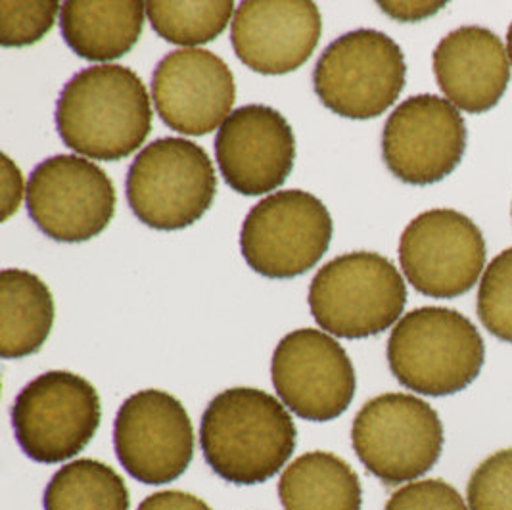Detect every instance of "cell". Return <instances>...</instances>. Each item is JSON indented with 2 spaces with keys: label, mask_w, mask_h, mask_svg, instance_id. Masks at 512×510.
Instances as JSON below:
<instances>
[{
  "label": "cell",
  "mask_w": 512,
  "mask_h": 510,
  "mask_svg": "<svg viewBox=\"0 0 512 510\" xmlns=\"http://www.w3.org/2000/svg\"><path fill=\"white\" fill-rule=\"evenodd\" d=\"M279 497L284 510H361L363 487L344 459L311 451L286 466Z\"/></svg>",
  "instance_id": "obj_21"
},
{
  "label": "cell",
  "mask_w": 512,
  "mask_h": 510,
  "mask_svg": "<svg viewBox=\"0 0 512 510\" xmlns=\"http://www.w3.org/2000/svg\"><path fill=\"white\" fill-rule=\"evenodd\" d=\"M378 6L396 22H422L438 14L445 2H378Z\"/></svg>",
  "instance_id": "obj_30"
},
{
  "label": "cell",
  "mask_w": 512,
  "mask_h": 510,
  "mask_svg": "<svg viewBox=\"0 0 512 510\" xmlns=\"http://www.w3.org/2000/svg\"><path fill=\"white\" fill-rule=\"evenodd\" d=\"M405 303L401 273L388 257L374 252L334 257L309 286V309L317 325L346 340L371 338L397 325Z\"/></svg>",
  "instance_id": "obj_4"
},
{
  "label": "cell",
  "mask_w": 512,
  "mask_h": 510,
  "mask_svg": "<svg viewBox=\"0 0 512 510\" xmlns=\"http://www.w3.org/2000/svg\"><path fill=\"white\" fill-rule=\"evenodd\" d=\"M353 451L386 486L417 482L443 451V424L417 395L384 394L365 403L351 428Z\"/></svg>",
  "instance_id": "obj_6"
},
{
  "label": "cell",
  "mask_w": 512,
  "mask_h": 510,
  "mask_svg": "<svg viewBox=\"0 0 512 510\" xmlns=\"http://www.w3.org/2000/svg\"><path fill=\"white\" fill-rule=\"evenodd\" d=\"M384 510H470L465 497L443 480H419L399 487Z\"/></svg>",
  "instance_id": "obj_27"
},
{
  "label": "cell",
  "mask_w": 512,
  "mask_h": 510,
  "mask_svg": "<svg viewBox=\"0 0 512 510\" xmlns=\"http://www.w3.org/2000/svg\"><path fill=\"white\" fill-rule=\"evenodd\" d=\"M465 119L436 94H419L390 114L382 135V156L392 175L407 185L440 183L463 160Z\"/></svg>",
  "instance_id": "obj_14"
},
{
  "label": "cell",
  "mask_w": 512,
  "mask_h": 510,
  "mask_svg": "<svg viewBox=\"0 0 512 510\" xmlns=\"http://www.w3.org/2000/svg\"><path fill=\"white\" fill-rule=\"evenodd\" d=\"M25 202L39 231L75 244L106 231L116 213V186L91 160L60 154L33 169Z\"/></svg>",
  "instance_id": "obj_10"
},
{
  "label": "cell",
  "mask_w": 512,
  "mask_h": 510,
  "mask_svg": "<svg viewBox=\"0 0 512 510\" xmlns=\"http://www.w3.org/2000/svg\"><path fill=\"white\" fill-rule=\"evenodd\" d=\"M273 386L280 401L303 420L328 422L344 415L355 397L350 355L315 328L286 334L273 353Z\"/></svg>",
  "instance_id": "obj_13"
},
{
  "label": "cell",
  "mask_w": 512,
  "mask_h": 510,
  "mask_svg": "<svg viewBox=\"0 0 512 510\" xmlns=\"http://www.w3.org/2000/svg\"><path fill=\"white\" fill-rule=\"evenodd\" d=\"M399 263L422 296L459 298L472 290L486 269V240L465 213L430 209L401 234Z\"/></svg>",
  "instance_id": "obj_11"
},
{
  "label": "cell",
  "mask_w": 512,
  "mask_h": 510,
  "mask_svg": "<svg viewBox=\"0 0 512 510\" xmlns=\"http://www.w3.org/2000/svg\"><path fill=\"white\" fill-rule=\"evenodd\" d=\"M434 73L445 98L466 114H486L511 83V60L503 41L486 27L465 25L434 50Z\"/></svg>",
  "instance_id": "obj_18"
},
{
  "label": "cell",
  "mask_w": 512,
  "mask_h": 510,
  "mask_svg": "<svg viewBox=\"0 0 512 510\" xmlns=\"http://www.w3.org/2000/svg\"><path fill=\"white\" fill-rule=\"evenodd\" d=\"M60 12L54 0H2L0 2V43L6 48L29 47L39 43Z\"/></svg>",
  "instance_id": "obj_25"
},
{
  "label": "cell",
  "mask_w": 512,
  "mask_h": 510,
  "mask_svg": "<svg viewBox=\"0 0 512 510\" xmlns=\"http://www.w3.org/2000/svg\"><path fill=\"white\" fill-rule=\"evenodd\" d=\"M466 503L470 510H512V449L478 464L468 482Z\"/></svg>",
  "instance_id": "obj_26"
},
{
  "label": "cell",
  "mask_w": 512,
  "mask_h": 510,
  "mask_svg": "<svg viewBox=\"0 0 512 510\" xmlns=\"http://www.w3.org/2000/svg\"><path fill=\"white\" fill-rule=\"evenodd\" d=\"M217 175L208 152L179 137L148 144L127 173V202L156 231H181L211 208Z\"/></svg>",
  "instance_id": "obj_5"
},
{
  "label": "cell",
  "mask_w": 512,
  "mask_h": 510,
  "mask_svg": "<svg viewBox=\"0 0 512 510\" xmlns=\"http://www.w3.org/2000/svg\"><path fill=\"white\" fill-rule=\"evenodd\" d=\"M405 77L407 64L396 41L376 29H357L326 47L313 71V87L330 112L373 119L396 104Z\"/></svg>",
  "instance_id": "obj_7"
},
{
  "label": "cell",
  "mask_w": 512,
  "mask_h": 510,
  "mask_svg": "<svg viewBox=\"0 0 512 510\" xmlns=\"http://www.w3.org/2000/svg\"><path fill=\"white\" fill-rule=\"evenodd\" d=\"M54 298L47 284L24 269L0 273V355L24 359L47 344Z\"/></svg>",
  "instance_id": "obj_20"
},
{
  "label": "cell",
  "mask_w": 512,
  "mask_h": 510,
  "mask_svg": "<svg viewBox=\"0 0 512 510\" xmlns=\"http://www.w3.org/2000/svg\"><path fill=\"white\" fill-rule=\"evenodd\" d=\"M332 232V217L317 196L280 190L250 209L240 232V250L261 277L294 279L323 259Z\"/></svg>",
  "instance_id": "obj_9"
},
{
  "label": "cell",
  "mask_w": 512,
  "mask_h": 510,
  "mask_svg": "<svg viewBox=\"0 0 512 510\" xmlns=\"http://www.w3.org/2000/svg\"><path fill=\"white\" fill-rule=\"evenodd\" d=\"M296 438L286 405L257 388H231L215 395L200 424L206 463L236 486H256L277 476L290 461Z\"/></svg>",
  "instance_id": "obj_2"
},
{
  "label": "cell",
  "mask_w": 512,
  "mask_h": 510,
  "mask_svg": "<svg viewBox=\"0 0 512 510\" xmlns=\"http://www.w3.org/2000/svg\"><path fill=\"white\" fill-rule=\"evenodd\" d=\"M215 158L225 183L238 194L273 192L294 169V131L271 106H242L221 125L215 137Z\"/></svg>",
  "instance_id": "obj_16"
},
{
  "label": "cell",
  "mask_w": 512,
  "mask_h": 510,
  "mask_svg": "<svg viewBox=\"0 0 512 510\" xmlns=\"http://www.w3.org/2000/svg\"><path fill=\"white\" fill-rule=\"evenodd\" d=\"M478 317L495 338L512 344V248L491 259L478 290Z\"/></svg>",
  "instance_id": "obj_24"
},
{
  "label": "cell",
  "mask_w": 512,
  "mask_h": 510,
  "mask_svg": "<svg viewBox=\"0 0 512 510\" xmlns=\"http://www.w3.org/2000/svg\"><path fill=\"white\" fill-rule=\"evenodd\" d=\"M152 104L139 75L102 64L75 73L56 104V129L73 152L119 162L135 154L152 131Z\"/></svg>",
  "instance_id": "obj_1"
},
{
  "label": "cell",
  "mask_w": 512,
  "mask_h": 510,
  "mask_svg": "<svg viewBox=\"0 0 512 510\" xmlns=\"http://www.w3.org/2000/svg\"><path fill=\"white\" fill-rule=\"evenodd\" d=\"M321 33L323 18L315 2L246 0L236 8L231 43L246 68L284 75L311 58Z\"/></svg>",
  "instance_id": "obj_17"
},
{
  "label": "cell",
  "mask_w": 512,
  "mask_h": 510,
  "mask_svg": "<svg viewBox=\"0 0 512 510\" xmlns=\"http://www.w3.org/2000/svg\"><path fill=\"white\" fill-rule=\"evenodd\" d=\"M43 505L45 510H129L131 497L112 466L79 459L52 476Z\"/></svg>",
  "instance_id": "obj_22"
},
{
  "label": "cell",
  "mask_w": 512,
  "mask_h": 510,
  "mask_svg": "<svg viewBox=\"0 0 512 510\" xmlns=\"http://www.w3.org/2000/svg\"><path fill=\"white\" fill-rule=\"evenodd\" d=\"M507 52H509V60L512 64V24L509 27V35H507Z\"/></svg>",
  "instance_id": "obj_31"
},
{
  "label": "cell",
  "mask_w": 512,
  "mask_h": 510,
  "mask_svg": "<svg viewBox=\"0 0 512 510\" xmlns=\"http://www.w3.org/2000/svg\"><path fill=\"white\" fill-rule=\"evenodd\" d=\"M484 361L480 330L463 313L447 307L407 313L388 340L390 371L415 394H459L480 376Z\"/></svg>",
  "instance_id": "obj_3"
},
{
  "label": "cell",
  "mask_w": 512,
  "mask_h": 510,
  "mask_svg": "<svg viewBox=\"0 0 512 510\" xmlns=\"http://www.w3.org/2000/svg\"><path fill=\"white\" fill-rule=\"evenodd\" d=\"M117 459L146 486L175 482L194 457V428L185 405L162 390L131 395L114 424Z\"/></svg>",
  "instance_id": "obj_12"
},
{
  "label": "cell",
  "mask_w": 512,
  "mask_h": 510,
  "mask_svg": "<svg viewBox=\"0 0 512 510\" xmlns=\"http://www.w3.org/2000/svg\"><path fill=\"white\" fill-rule=\"evenodd\" d=\"M233 0L211 2H146L152 29L171 45L198 47L217 39L231 22Z\"/></svg>",
  "instance_id": "obj_23"
},
{
  "label": "cell",
  "mask_w": 512,
  "mask_h": 510,
  "mask_svg": "<svg viewBox=\"0 0 512 510\" xmlns=\"http://www.w3.org/2000/svg\"><path fill=\"white\" fill-rule=\"evenodd\" d=\"M146 4L139 0L62 4L60 27L68 47L91 62H110L125 56L139 43Z\"/></svg>",
  "instance_id": "obj_19"
},
{
  "label": "cell",
  "mask_w": 512,
  "mask_h": 510,
  "mask_svg": "<svg viewBox=\"0 0 512 510\" xmlns=\"http://www.w3.org/2000/svg\"><path fill=\"white\" fill-rule=\"evenodd\" d=\"M0 186H2V221H8L24 200V175L20 167L12 162L6 154H2L0 160Z\"/></svg>",
  "instance_id": "obj_28"
},
{
  "label": "cell",
  "mask_w": 512,
  "mask_h": 510,
  "mask_svg": "<svg viewBox=\"0 0 512 510\" xmlns=\"http://www.w3.org/2000/svg\"><path fill=\"white\" fill-rule=\"evenodd\" d=\"M137 510H211V507L196 495L171 489L146 497Z\"/></svg>",
  "instance_id": "obj_29"
},
{
  "label": "cell",
  "mask_w": 512,
  "mask_h": 510,
  "mask_svg": "<svg viewBox=\"0 0 512 510\" xmlns=\"http://www.w3.org/2000/svg\"><path fill=\"white\" fill-rule=\"evenodd\" d=\"M152 98L163 123L188 137L215 131L233 114L236 83L223 58L202 48L163 56L152 75Z\"/></svg>",
  "instance_id": "obj_15"
},
{
  "label": "cell",
  "mask_w": 512,
  "mask_h": 510,
  "mask_svg": "<svg viewBox=\"0 0 512 510\" xmlns=\"http://www.w3.org/2000/svg\"><path fill=\"white\" fill-rule=\"evenodd\" d=\"M102 420L100 397L89 380L50 371L31 380L12 405L16 441L29 459L70 461L91 441Z\"/></svg>",
  "instance_id": "obj_8"
}]
</instances>
